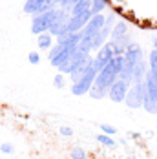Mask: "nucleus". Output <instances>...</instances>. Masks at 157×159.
Masks as SVG:
<instances>
[{
	"mask_svg": "<svg viewBox=\"0 0 157 159\" xmlns=\"http://www.w3.org/2000/svg\"><path fill=\"white\" fill-rule=\"evenodd\" d=\"M130 86H132V84H128V82H124V80L117 79L110 86V90H108V97H110V101L111 102H123Z\"/></svg>",
	"mask_w": 157,
	"mask_h": 159,
	"instance_id": "6e6552de",
	"label": "nucleus"
},
{
	"mask_svg": "<svg viewBox=\"0 0 157 159\" xmlns=\"http://www.w3.org/2000/svg\"><path fill=\"white\" fill-rule=\"evenodd\" d=\"M148 70L157 73V49H152L148 55Z\"/></svg>",
	"mask_w": 157,
	"mask_h": 159,
	"instance_id": "6ab92c4d",
	"label": "nucleus"
},
{
	"mask_svg": "<svg viewBox=\"0 0 157 159\" xmlns=\"http://www.w3.org/2000/svg\"><path fill=\"white\" fill-rule=\"evenodd\" d=\"M123 59H124L126 64H132V66H135L137 62H141L142 59H144V53H142V48L137 44V42H132L128 48H126L124 55H123Z\"/></svg>",
	"mask_w": 157,
	"mask_h": 159,
	"instance_id": "1a4fd4ad",
	"label": "nucleus"
},
{
	"mask_svg": "<svg viewBox=\"0 0 157 159\" xmlns=\"http://www.w3.org/2000/svg\"><path fill=\"white\" fill-rule=\"evenodd\" d=\"M70 156H71V159H88L86 150H84V148H80V146H73Z\"/></svg>",
	"mask_w": 157,
	"mask_h": 159,
	"instance_id": "aec40b11",
	"label": "nucleus"
},
{
	"mask_svg": "<svg viewBox=\"0 0 157 159\" xmlns=\"http://www.w3.org/2000/svg\"><path fill=\"white\" fill-rule=\"evenodd\" d=\"M68 20H70V13L59 7L57 16H55V20H53V24L49 26L47 33H49L51 37H62V35H66V33H68L66 31V24H68Z\"/></svg>",
	"mask_w": 157,
	"mask_h": 159,
	"instance_id": "39448f33",
	"label": "nucleus"
},
{
	"mask_svg": "<svg viewBox=\"0 0 157 159\" xmlns=\"http://www.w3.org/2000/svg\"><path fill=\"white\" fill-rule=\"evenodd\" d=\"M123 64H124L123 55H115V57H111L110 62L106 64V66L95 75L93 86H92L90 92H88L93 101H101V99L108 97V90H110L111 84L117 80L119 73H121V70H123Z\"/></svg>",
	"mask_w": 157,
	"mask_h": 159,
	"instance_id": "f257e3e1",
	"label": "nucleus"
},
{
	"mask_svg": "<svg viewBox=\"0 0 157 159\" xmlns=\"http://www.w3.org/2000/svg\"><path fill=\"white\" fill-rule=\"evenodd\" d=\"M92 18V13H90V9H86V11H82V13H78V15H70V20H68V24H66V31L68 33H78L86 24H88V20Z\"/></svg>",
	"mask_w": 157,
	"mask_h": 159,
	"instance_id": "0eeeda50",
	"label": "nucleus"
},
{
	"mask_svg": "<svg viewBox=\"0 0 157 159\" xmlns=\"http://www.w3.org/2000/svg\"><path fill=\"white\" fill-rule=\"evenodd\" d=\"M106 6H108V2H104V0H92V4H90V13H92V16L99 15V13H104Z\"/></svg>",
	"mask_w": 157,
	"mask_h": 159,
	"instance_id": "a211bd4d",
	"label": "nucleus"
},
{
	"mask_svg": "<svg viewBox=\"0 0 157 159\" xmlns=\"http://www.w3.org/2000/svg\"><path fill=\"white\" fill-rule=\"evenodd\" d=\"M126 33H128V22H126L124 18H119V20L113 24V30H111L108 40H115V39L123 37V35H126Z\"/></svg>",
	"mask_w": 157,
	"mask_h": 159,
	"instance_id": "ddd939ff",
	"label": "nucleus"
},
{
	"mask_svg": "<svg viewBox=\"0 0 157 159\" xmlns=\"http://www.w3.org/2000/svg\"><path fill=\"white\" fill-rule=\"evenodd\" d=\"M53 86H55L57 90H62L64 86H66V79H64L62 73H57V75L53 77Z\"/></svg>",
	"mask_w": 157,
	"mask_h": 159,
	"instance_id": "4be33fe9",
	"label": "nucleus"
},
{
	"mask_svg": "<svg viewBox=\"0 0 157 159\" xmlns=\"http://www.w3.org/2000/svg\"><path fill=\"white\" fill-rule=\"evenodd\" d=\"M95 75H97V71L92 68L84 77H80L77 82H73V86H71V93H73V95H77V97L78 95H86V93L90 92V88L93 86Z\"/></svg>",
	"mask_w": 157,
	"mask_h": 159,
	"instance_id": "20e7f679",
	"label": "nucleus"
},
{
	"mask_svg": "<svg viewBox=\"0 0 157 159\" xmlns=\"http://www.w3.org/2000/svg\"><path fill=\"white\" fill-rule=\"evenodd\" d=\"M111 44V48H113V55H124L126 48L133 42L132 40V37L126 33V35H123V37H119V39H115V40H108Z\"/></svg>",
	"mask_w": 157,
	"mask_h": 159,
	"instance_id": "9d476101",
	"label": "nucleus"
},
{
	"mask_svg": "<svg viewBox=\"0 0 157 159\" xmlns=\"http://www.w3.org/2000/svg\"><path fill=\"white\" fill-rule=\"evenodd\" d=\"M28 61H29L31 64H38L40 62V55H38L37 51H31V53L28 55Z\"/></svg>",
	"mask_w": 157,
	"mask_h": 159,
	"instance_id": "393cba45",
	"label": "nucleus"
},
{
	"mask_svg": "<svg viewBox=\"0 0 157 159\" xmlns=\"http://www.w3.org/2000/svg\"><path fill=\"white\" fill-rule=\"evenodd\" d=\"M59 132H61V135H64V137H71V135H73V130L70 126H61Z\"/></svg>",
	"mask_w": 157,
	"mask_h": 159,
	"instance_id": "a878e982",
	"label": "nucleus"
},
{
	"mask_svg": "<svg viewBox=\"0 0 157 159\" xmlns=\"http://www.w3.org/2000/svg\"><path fill=\"white\" fill-rule=\"evenodd\" d=\"M38 39H37V44H38V48L40 49H49L53 46V37L49 35V33H40V35H37Z\"/></svg>",
	"mask_w": 157,
	"mask_h": 159,
	"instance_id": "dca6fc26",
	"label": "nucleus"
},
{
	"mask_svg": "<svg viewBox=\"0 0 157 159\" xmlns=\"http://www.w3.org/2000/svg\"><path fill=\"white\" fill-rule=\"evenodd\" d=\"M142 101H144V82H137L128 88L123 102L130 110H137V108H142Z\"/></svg>",
	"mask_w": 157,
	"mask_h": 159,
	"instance_id": "7ed1b4c3",
	"label": "nucleus"
},
{
	"mask_svg": "<svg viewBox=\"0 0 157 159\" xmlns=\"http://www.w3.org/2000/svg\"><path fill=\"white\" fill-rule=\"evenodd\" d=\"M146 71H148V64H146V59H142L141 62H137L135 66H133V70H132V84L142 82Z\"/></svg>",
	"mask_w": 157,
	"mask_h": 159,
	"instance_id": "f8f14e48",
	"label": "nucleus"
},
{
	"mask_svg": "<svg viewBox=\"0 0 157 159\" xmlns=\"http://www.w3.org/2000/svg\"><path fill=\"white\" fill-rule=\"evenodd\" d=\"M154 49H157V35L154 37Z\"/></svg>",
	"mask_w": 157,
	"mask_h": 159,
	"instance_id": "cd10ccee",
	"label": "nucleus"
},
{
	"mask_svg": "<svg viewBox=\"0 0 157 159\" xmlns=\"http://www.w3.org/2000/svg\"><path fill=\"white\" fill-rule=\"evenodd\" d=\"M0 152H2V154H13V152H15V146L9 144V143H2L0 144Z\"/></svg>",
	"mask_w": 157,
	"mask_h": 159,
	"instance_id": "b1692460",
	"label": "nucleus"
},
{
	"mask_svg": "<svg viewBox=\"0 0 157 159\" xmlns=\"http://www.w3.org/2000/svg\"><path fill=\"white\" fill-rule=\"evenodd\" d=\"M117 22V15L111 11V13H108L106 15V20H104V26L101 28V31H99V37L104 40V42H108V39H110V33L111 30H113V24Z\"/></svg>",
	"mask_w": 157,
	"mask_h": 159,
	"instance_id": "9b49d317",
	"label": "nucleus"
},
{
	"mask_svg": "<svg viewBox=\"0 0 157 159\" xmlns=\"http://www.w3.org/2000/svg\"><path fill=\"white\" fill-rule=\"evenodd\" d=\"M104 20H106V15L104 13H99V15H93L90 20H88V24L80 30V37H90V39H93L97 33L101 31V28L104 26Z\"/></svg>",
	"mask_w": 157,
	"mask_h": 159,
	"instance_id": "423d86ee",
	"label": "nucleus"
},
{
	"mask_svg": "<svg viewBox=\"0 0 157 159\" xmlns=\"http://www.w3.org/2000/svg\"><path fill=\"white\" fill-rule=\"evenodd\" d=\"M57 11H59V7H55V9L47 11V13H40V15L31 16V33H35V35L46 33L49 30V26L53 24V20L57 16Z\"/></svg>",
	"mask_w": 157,
	"mask_h": 159,
	"instance_id": "f03ea898",
	"label": "nucleus"
},
{
	"mask_svg": "<svg viewBox=\"0 0 157 159\" xmlns=\"http://www.w3.org/2000/svg\"><path fill=\"white\" fill-rule=\"evenodd\" d=\"M99 128L102 130V134H104V135H110V137H113V135H117V134H119V130H117L115 126H111V125H104V123H102V125H99Z\"/></svg>",
	"mask_w": 157,
	"mask_h": 159,
	"instance_id": "412c9836",
	"label": "nucleus"
},
{
	"mask_svg": "<svg viewBox=\"0 0 157 159\" xmlns=\"http://www.w3.org/2000/svg\"><path fill=\"white\" fill-rule=\"evenodd\" d=\"M42 4H44V0H26L24 2V13L29 16H35L40 13V7H42Z\"/></svg>",
	"mask_w": 157,
	"mask_h": 159,
	"instance_id": "4468645a",
	"label": "nucleus"
},
{
	"mask_svg": "<svg viewBox=\"0 0 157 159\" xmlns=\"http://www.w3.org/2000/svg\"><path fill=\"white\" fill-rule=\"evenodd\" d=\"M97 143L102 144L104 148H110V150H115L117 148V141L113 137H110V135H104V134H99L97 135Z\"/></svg>",
	"mask_w": 157,
	"mask_h": 159,
	"instance_id": "f3484780",
	"label": "nucleus"
},
{
	"mask_svg": "<svg viewBox=\"0 0 157 159\" xmlns=\"http://www.w3.org/2000/svg\"><path fill=\"white\" fill-rule=\"evenodd\" d=\"M128 137H130V139H141V134H139V132H130Z\"/></svg>",
	"mask_w": 157,
	"mask_h": 159,
	"instance_id": "bb28decb",
	"label": "nucleus"
},
{
	"mask_svg": "<svg viewBox=\"0 0 157 159\" xmlns=\"http://www.w3.org/2000/svg\"><path fill=\"white\" fill-rule=\"evenodd\" d=\"M95 57L101 59V61H104V62H110L111 57H115V55H113V48H111L110 42H106L101 49H97V55H95Z\"/></svg>",
	"mask_w": 157,
	"mask_h": 159,
	"instance_id": "2eb2a0df",
	"label": "nucleus"
},
{
	"mask_svg": "<svg viewBox=\"0 0 157 159\" xmlns=\"http://www.w3.org/2000/svg\"><path fill=\"white\" fill-rule=\"evenodd\" d=\"M47 51H49V53H47V59H49V61H53V59H55V57H57V55L62 51V46H59V44H53V46L47 49Z\"/></svg>",
	"mask_w": 157,
	"mask_h": 159,
	"instance_id": "5701e85b",
	"label": "nucleus"
}]
</instances>
